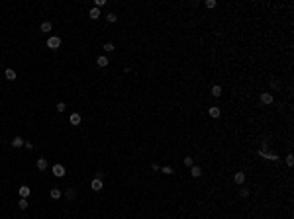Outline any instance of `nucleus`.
<instances>
[{
    "mask_svg": "<svg viewBox=\"0 0 294 219\" xmlns=\"http://www.w3.org/2000/svg\"><path fill=\"white\" fill-rule=\"evenodd\" d=\"M47 47H49V49H53V51L59 49V47H61V37H57V35H51V37L47 39Z\"/></svg>",
    "mask_w": 294,
    "mask_h": 219,
    "instance_id": "1",
    "label": "nucleus"
},
{
    "mask_svg": "<svg viewBox=\"0 0 294 219\" xmlns=\"http://www.w3.org/2000/svg\"><path fill=\"white\" fill-rule=\"evenodd\" d=\"M51 170H53V174H55L57 178H63V176H65V166H63V164H55Z\"/></svg>",
    "mask_w": 294,
    "mask_h": 219,
    "instance_id": "2",
    "label": "nucleus"
},
{
    "mask_svg": "<svg viewBox=\"0 0 294 219\" xmlns=\"http://www.w3.org/2000/svg\"><path fill=\"white\" fill-rule=\"evenodd\" d=\"M233 182H235L237 186H241V184L245 182V174H243V172H235V174H233Z\"/></svg>",
    "mask_w": 294,
    "mask_h": 219,
    "instance_id": "3",
    "label": "nucleus"
},
{
    "mask_svg": "<svg viewBox=\"0 0 294 219\" xmlns=\"http://www.w3.org/2000/svg\"><path fill=\"white\" fill-rule=\"evenodd\" d=\"M90 188L94 190V192H100V190H102V180H100V178H92Z\"/></svg>",
    "mask_w": 294,
    "mask_h": 219,
    "instance_id": "4",
    "label": "nucleus"
},
{
    "mask_svg": "<svg viewBox=\"0 0 294 219\" xmlns=\"http://www.w3.org/2000/svg\"><path fill=\"white\" fill-rule=\"evenodd\" d=\"M261 102H263V104H267V106H269V104H273V94L263 92V94H261Z\"/></svg>",
    "mask_w": 294,
    "mask_h": 219,
    "instance_id": "5",
    "label": "nucleus"
},
{
    "mask_svg": "<svg viewBox=\"0 0 294 219\" xmlns=\"http://www.w3.org/2000/svg\"><path fill=\"white\" fill-rule=\"evenodd\" d=\"M29 194H32V188L29 186H22L20 188V198H29Z\"/></svg>",
    "mask_w": 294,
    "mask_h": 219,
    "instance_id": "6",
    "label": "nucleus"
},
{
    "mask_svg": "<svg viewBox=\"0 0 294 219\" xmlns=\"http://www.w3.org/2000/svg\"><path fill=\"white\" fill-rule=\"evenodd\" d=\"M35 166H38V170H45L47 168V158H38V163H35Z\"/></svg>",
    "mask_w": 294,
    "mask_h": 219,
    "instance_id": "7",
    "label": "nucleus"
},
{
    "mask_svg": "<svg viewBox=\"0 0 294 219\" xmlns=\"http://www.w3.org/2000/svg\"><path fill=\"white\" fill-rule=\"evenodd\" d=\"M4 76H6V80H16V71H14V69H6L4 71Z\"/></svg>",
    "mask_w": 294,
    "mask_h": 219,
    "instance_id": "8",
    "label": "nucleus"
},
{
    "mask_svg": "<svg viewBox=\"0 0 294 219\" xmlns=\"http://www.w3.org/2000/svg\"><path fill=\"white\" fill-rule=\"evenodd\" d=\"M88 18H90V20H98L100 18V10L98 8H90V10H88Z\"/></svg>",
    "mask_w": 294,
    "mask_h": 219,
    "instance_id": "9",
    "label": "nucleus"
},
{
    "mask_svg": "<svg viewBox=\"0 0 294 219\" xmlns=\"http://www.w3.org/2000/svg\"><path fill=\"white\" fill-rule=\"evenodd\" d=\"M108 63H110V61H108L106 55H100L98 59H96V65H98V67H108Z\"/></svg>",
    "mask_w": 294,
    "mask_h": 219,
    "instance_id": "10",
    "label": "nucleus"
},
{
    "mask_svg": "<svg viewBox=\"0 0 294 219\" xmlns=\"http://www.w3.org/2000/svg\"><path fill=\"white\" fill-rule=\"evenodd\" d=\"M212 96H214V98H220V96H222V86H220V84H214V86H212Z\"/></svg>",
    "mask_w": 294,
    "mask_h": 219,
    "instance_id": "11",
    "label": "nucleus"
},
{
    "mask_svg": "<svg viewBox=\"0 0 294 219\" xmlns=\"http://www.w3.org/2000/svg\"><path fill=\"white\" fill-rule=\"evenodd\" d=\"M190 174H192L194 178H200L202 176V168L200 166H190Z\"/></svg>",
    "mask_w": 294,
    "mask_h": 219,
    "instance_id": "12",
    "label": "nucleus"
},
{
    "mask_svg": "<svg viewBox=\"0 0 294 219\" xmlns=\"http://www.w3.org/2000/svg\"><path fill=\"white\" fill-rule=\"evenodd\" d=\"M65 198H67V200H75L77 198V190L75 188H69L67 192H65Z\"/></svg>",
    "mask_w": 294,
    "mask_h": 219,
    "instance_id": "13",
    "label": "nucleus"
},
{
    "mask_svg": "<svg viewBox=\"0 0 294 219\" xmlns=\"http://www.w3.org/2000/svg\"><path fill=\"white\" fill-rule=\"evenodd\" d=\"M10 143H12V147H16V149L18 147H24V139H22V137H14Z\"/></svg>",
    "mask_w": 294,
    "mask_h": 219,
    "instance_id": "14",
    "label": "nucleus"
},
{
    "mask_svg": "<svg viewBox=\"0 0 294 219\" xmlns=\"http://www.w3.org/2000/svg\"><path fill=\"white\" fill-rule=\"evenodd\" d=\"M69 121H71V125H79V123H80V115L79 114H71Z\"/></svg>",
    "mask_w": 294,
    "mask_h": 219,
    "instance_id": "15",
    "label": "nucleus"
},
{
    "mask_svg": "<svg viewBox=\"0 0 294 219\" xmlns=\"http://www.w3.org/2000/svg\"><path fill=\"white\" fill-rule=\"evenodd\" d=\"M28 206H29V203H28V198H20V200H18V207H20V209H28Z\"/></svg>",
    "mask_w": 294,
    "mask_h": 219,
    "instance_id": "16",
    "label": "nucleus"
},
{
    "mask_svg": "<svg viewBox=\"0 0 294 219\" xmlns=\"http://www.w3.org/2000/svg\"><path fill=\"white\" fill-rule=\"evenodd\" d=\"M51 27H53V26H51V22H43V24H41V32L43 33H49Z\"/></svg>",
    "mask_w": 294,
    "mask_h": 219,
    "instance_id": "17",
    "label": "nucleus"
},
{
    "mask_svg": "<svg viewBox=\"0 0 294 219\" xmlns=\"http://www.w3.org/2000/svg\"><path fill=\"white\" fill-rule=\"evenodd\" d=\"M210 118H220V108L218 106H212L210 108Z\"/></svg>",
    "mask_w": 294,
    "mask_h": 219,
    "instance_id": "18",
    "label": "nucleus"
},
{
    "mask_svg": "<svg viewBox=\"0 0 294 219\" xmlns=\"http://www.w3.org/2000/svg\"><path fill=\"white\" fill-rule=\"evenodd\" d=\"M116 20H118V16H116L114 12H108V14H106V22H108V24H114Z\"/></svg>",
    "mask_w": 294,
    "mask_h": 219,
    "instance_id": "19",
    "label": "nucleus"
},
{
    "mask_svg": "<svg viewBox=\"0 0 294 219\" xmlns=\"http://www.w3.org/2000/svg\"><path fill=\"white\" fill-rule=\"evenodd\" d=\"M51 198H53V200H59V198H61V190H59V188H53V190H51Z\"/></svg>",
    "mask_w": 294,
    "mask_h": 219,
    "instance_id": "20",
    "label": "nucleus"
},
{
    "mask_svg": "<svg viewBox=\"0 0 294 219\" xmlns=\"http://www.w3.org/2000/svg\"><path fill=\"white\" fill-rule=\"evenodd\" d=\"M102 49H104V51H106V53H112V51H114L116 47L112 45V43H104V45H102Z\"/></svg>",
    "mask_w": 294,
    "mask_h": 219,
    "instance_id": "21",
    "label": "nucleus"
},
{
    "mask_svg": "<svg viewBox=\"0 0 294 219\" xmlns=\"http://www.w3.org/2000/svg\"><path fill=\"white\" fill-rule=\"evenodd\" d=\"M216 0H206V8H216Z\"/></svg>",
    "mask_w": 294,
    "mask_h": 219,
    "instance_id": "22",
    "label": "nucleus"
},
{
    "mask_svg": "<svg viewBox=\"0 0 294 219\" xmlns=\"http://www.w3.org/2000/svg\"><path fill=\"white\" fill-rule=\"evenodd\" d=\"M185 164H186V166H194V160H192V157H185Z\"/></svg>",
    "mask_w": 294,
    "mask_h": 219,
    "instance_id": "23",
    "label": "nucleus"
},
{
    "mask_svg": "<svg viewBox=\"0 0 294 219\" xmlns=\"http://www.w3.org/2000/svg\"><path fill=\"white\" fill-rule=\"evenodd\" d=\"M239 194H241V198H249V190H247V188H241Z\"/></svg>",
    "mask_w": 294,
    "mask_h": 219,
    "instance_id": "24",
    "label": "nucleus"
},
{
    "mask_svg": "<svg viewBox=\"0 0 294 219\" xmlns=\"http://www.w3.org/2000/svg\"><path fill=\"white\" fill-rule=\"evenodd\" d=\"M161 172H163V174H173V168H171V166H163Z\"/></svg>",
    "mask_w": 294,
    "mask_h": 219,
    "instance_id": "25",
    "label": "nucleus"
},
{
    "mask_svg": "<svg viewBox=\"0 0 294 219\" xmlns=\"http://www.w3.org/2000/svg\"><path fill=\"white\" fill-rule=\"evenodd\" d=\"M286 164H288V166H292V164H294V157H292V155L286 157Z\"/></svg>",
    "mask_w": 294,
    "mask_h": 219,
    "instance_id": "26",
    "label": "nucleus"
},
{
    "mask_svg": "<svg viewBox=\"0 0 294 219\" xmlns=\"http://www.w3.org/2000/svg\"><path fill=\"white\" fill-rule=\"evenodd\" d=\"M57 112H61V114L65 112V104H63V102H59V104H57Z\"/></svg>",
    "mask_w": 294,
    "mask_h": 219,
    "instance_id": "27",
    "label": "nucleus"
},
{
    "mask_svg": "<svg viewBox=\"0 0 294 219\" xmlns=\"http://www.w3.org/2000/svg\"><path fill=\"white\" fill-rule=\"evenodd\" d=\"M104 4H106V0H96V6H94V8L100 10V6H104Z\"/></svg>",
    "mask_w": 294,
    "mask_h": 219,
    "instance_id": "28",
    "label": "nucleus"
},
{
    "mask_svg": "<svg viewBox=\"0 0 294 219\" xmlns=\"http://www.w3.org/2000/svg\"><path fill=\"white\" fill-rule=\"evenodd\" d=\"M24 147H26L28 151H32V149H33V145H32V143H29V141H24Z\"/></svg>",
    "mask_w": 294,
    "mask_h": 219,
    "instance_id": "29",
    "label": "nucleus"
}]
</instances>
